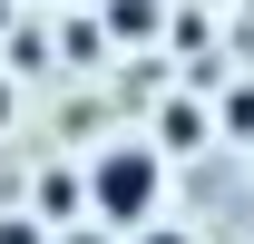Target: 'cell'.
Here are the masks:
<instances>
[{"mask_svg":"<svg viewBox=\"0 0 254 244\" xmlns=\"http://www.w3.org/2000/svg\"><path fill=\"white\" fill-rule=\"evenodd\" d=\"M0 127H10V78H0Z\"/></svg>","mask_w":254,"mask_h":244,"instance_id":"cell-10","label":"cell"},{"mask_svg":"<svg viewBox=\"0 0 254 244\" xmlns=\"http://www.w3.org/2000/svg\"><path fill=\"white\" fill-rule=\"evenodd\" d=\"M205 127H225L235 147H254V88H225L215 108H205Z\"/></svg>","mask_w":254,"mask_h":244,"instance_id":"cell-5","label":"cell"},{"mask_svg":"<svg viewBox=\"0 0 254 244\" xmlns=\"http://www.w3.org/2000/svg\"><path fill=\"white\" fill-rule=\"evenodd\" d=\"M0 244H49V235H39L30 215H0Z\"/></svg>","mask_w":254,"mask_h":244,"instance_id":"cell-8","label":"cell"},{"mask_svg":"<svg viewBox=\"0 0 254 244\" xmlns=\"http://www.w3.org/2000/svg\"><path fill=\"white\" fill-rule=\"evenodd\" d=\"M0 49H10V68H20V78H39V68H49V39H39V30H10Z\"/></svg>","mask_w":254,"mask_h":244,"instance_id":"cell-6","label":"cell"},{"mask_svg":"<svg viewBox=\"0 0 254 244\" xmlns=\"http://www.w3.org/2000/svg\"><path fill=\"white\" fill-rule=\"evenodd\" d=\"M147 147H157V156H195V147H205V98L176 88V98L157 108V127H147Z\"/></svg>","mask_w":254,"mask_h":244,"instance_id":"cell-3","label":"cell"},{"mask_svg":"<svg viewBox=\"0 0 254 244\" xmlns=\"http://www.w3.org/2000/svg\"><path fill=\"white\" fill-rule=\"evenodd\" d=\"M78 195H88V225L137 235V225H157V205H166V156L147 147V137H108V147L78 166Z\"/></svg>","mask_w":254,"mask_h":244,"instance_id":"cell-1","label":"cell"},{"mask_svg":"<svg viewBox=\"0 0 254 244\" xmlns=\"http://www.w3.org/2000/svg\"><path fill=\"white\" fill-rule=\"evenodd\" d=\"M68 244H98V235H68Z\"/></svg>","mask_w":254,"mask_h":244,"instance_id":"cell-11","label":"cell"},{"mask_svg":"<svg viewBox=\"0 0 254 244\" xmlns=\"http://www.w3.org/2000/svg\"><path fill=\"white\" fill-rule=\"evenodd\" d=\"M10 30H20V0H0V39H10Z\"/></svg>","mask_w":254,"mask_h":244,"instance_id":"cell-9","label":"cell"},{"mask_svg":"<svg viewBox=\"0 0 254 244\" xmlns=\"http://www.w3.org/2000/svg\"><path fill=\"white\" fill-rule=\"evenodd\" d=\"M78 215H88L78 166H39V185H30V225H39V235H59V225H78Z\"/></svg>","mask_w":254,"mask_h":244,"instance_id":"cell-2","label":"cell"},{"mask_svg":"<svg viewBox=\"0 0 254 244\" xmlns=\"http://www.w3.org/2000/svg\"><path fill=\"white\" fill-rule=\"evenodd\" d=\"M157 30H166V10H157V0H108V39H118V49H127V39L147 49Z\"/></svg>","mask_w":254,"mask_h":244,"instance_id":"cell-4","label":"cell"},{"mask_svg":"<svg viewBox=\"0 0 254 244\" xmlns=\"http://www.w3.org/2000/svg\"><path fill=\"white\" fill-rule=\"evenodd\" d=\"M127 244H195V235H186V225H166V215H157V225H137V235H127Z\"/></svg>","mask_w":254,"mask_h":244,"instance_id":"cell-7","label":"cell"}]
</instances>
